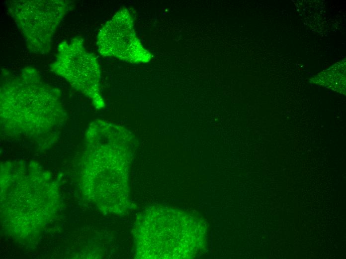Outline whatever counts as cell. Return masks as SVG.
Returning a JSON list of instances; mask_svg holds the SVG:
<instances>
[{
	"mask_svg": "<svg viewBox=\"0 0 346 259\" xmlns=\"http://www.w3.org/2000/svg\"><path fill=\"white\" fill-rule=\"evenodd\" d=\"M133 19L127 9L117 11L100 29L99 52L132 63L148 62L152 55L137 37Z\"/></svg>",
	"mask_w": 346,
	"mask_h": 259,
	"instance_id": "cell-1",
	"label": "cell"
}]
</instances>
